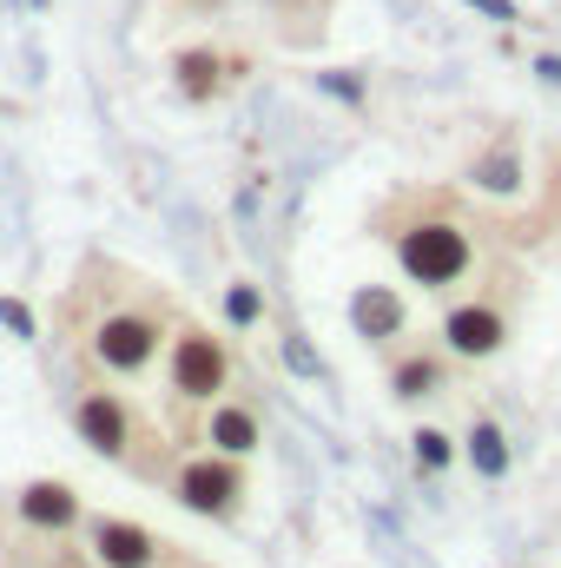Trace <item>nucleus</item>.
Segmentation results:
<instances>
[{"label":"nucleus","mask_w":561,"mask_h":568,"mask_svg":"<svg viewBox=\"0 0 561 568\" xmlns=\"http://www.w3.org/2000/svg\"><path fill=\"white\" fill-rule=\"evenodd\" d=\"M185 304L159 278L133 272L126 258L86 252L67 291L53 297V337L73 371H100L113 384H145L178 331Z\"/></svg>","instance_id":"1"},{"label":"nucleus","mask_w":561,"mask_h":568,"mask_svg":"<svg viewBox=\"0 0 561 568\" xmlns=\"http://www.w3.org/2000/svg\"><path fill=\"white\" fill-rule=\"evenodd\" d=\"M370 232L390 245V258L404 265V278L442 297V291H456L469 272L489 265L496 219L476 212L456 185H397L370 212Z\"/></svg>","instance_id":"2"},{"label":"nucleus","mask_w":561,"mask_h":568,"mask_svg":"<svg viewBox=\"0 0 561 568\" xmlns=\"http://www.w3.org/2000/svg\"><path fill=\"white\" fill-rule=\"evenodd\" d=\"M67 424L93 456H106L113 469H126L133 483H152V489H165V476H172V463L185 449L165 429V417H152L133 397V384H113L100 371H73L67 377Z\"/></svg>","instance_id":"3"},{"label":"nucleus","mask_w":561,"mask_h":568,"mask_svg":"<svg viewBox=\"0 0 561 568\" xmlns=\"http://www.w3.org/2000/svg\"><path fill=\"white\" fill-rule=\"evenodd\" d=\"M152 377H159V410H165V429H172L178 443H192L198 424H205V410L238 384V351H232V337H225L218 324H205V317H192V311H185Z\"/></svg>","instance_id":"4"},{"label":"nucleus","mask_w":561,"mask_h":568,"mask_svg":"<svg viewBox=\"0 0 561 568\" xmlns=\"http://www.w3.org/2000/svg\"><path fill=\"white\" fill-rule=\"evenodd\" d=\"M516 311H522V272L509 258H489L482 272L442 291V311H436V337L456 364H489L509 351L516 337Z\"/></svg>","instance_id":"5"},{"label":"nucleus","mask_w":561,"mask_h":568,"mask_svg":"<svg viewBox=\"0 0 561 568\" xmlns=\"http://www.w3.org/2000/svg\"><path fill=\"white\" fill-rule=\"evenodd\" d=\"M165 496H172L178 509L205 516V523H238L245 503H252V463L192 443V449H178V463H172V476H165Z\"/></svg>","instance_id":"6"},{"label":"nucleus","mask_w":561,"mask_h":568,"mask_svg":"<svg viewBox=\"0 0 561 568\" xmlns=\"http://www.w3.org/2000/svg\"><path fill=\"white\" fill-rule=\"evenodd\" d=\"M80 542H86L93 568H165L178 549H185V542L145 529V523H133V516H100V509H86Z\"/></svg>","instance_id":"7"},{"label":"nucleus","mask_w":561,"mask_h":568,"mask_svg":"<svg viewBox=\"0 0 561 568\" xmlns=\"http://www.w3.org/2000/svg\"><path fill=\"white\" fill-rule=\"evenodd\" d=\"M449 371H456V357L442 351L436 331H404V337L384 344V377H390V397H397V404L442 397V390H449Z\"/></svg>","instance_id":"8"},{"label":"nucleus","mask_w":561,"mask_h":568,"mask_svg":"<svg viewBox=\"0 0 561 568\" xmlns=\"http://www.w3.org/2000/svg\"><path fill=\"white\" fill-rule=\"evenodd\" d=\"M192 443H205V449H225V456H245V463H252V456L265 449V397L238 377V384L205 410V424H198ZM192 443H185V449H192Z\"/></svg>","instance_id":"9"},{"label":"nucleus","mask_w":561,"mask_h":568,"mask_svg":"<svg viewBox=\"0 0 561 568\" xmlns=\"http://www.w3.org/2000/svg\"><path fill=\"white\" fill-rule=\"evenodd\" d=\"M252 73V60L245 53H225V47H178L172 53V87L185 93V100H225L238 80Z\"/></svg>","instance_id":"10"},{"label":"nucleus","mask_w":561,"mask_h":568,"mask_svg":"<svg viewBox=\"0 0 561 568\" xmlns=\"http://www.w3.org/2000/svg\"><path fill=\"white\" fill-rule=\"evenodd\" d=\"M462 185L482 192V199H522L529 192V165H522V140L502 126L496 140H482L462 165Z\"/></svg>","instance_id":"11"},{"label":"nucleus","mask_w":561,"mask_h":568,"mask_svg":"<svg viewBox=\"0 0 561 568\" xmlns=\"http://www.w3.org/2000/svg\"><path fill=\"white\" fill-rule=\"evenodd\" d=\"M7 516L27 523V529H80V523H86V503H80L73 483L33 476V483H20V489L7 496Z\"/></svg>","instance_id":"12"},{"label":"nucleus","mask_w":561,"mask_h":568,"mask_svg":"<svg viewBox=\"0 0 561 568\" xmlns=\"http://www.w3.org/2000/svg\"><path fill=\"white\" fill-rule=\"evenodd\" d=\"M350 317H357V331H364L377 351H384L390 337H404V331H410V304H404L390 284H364V291L350 297Z\"/></svg>","instance_id":"13"},{"label":"nucleus","mask_w":561,"mask_h":568,"mask_svg":"<svg viewBox=\"0 0 561 568\" xmlns=\"http://www.w3.org/2000/svg\"><path fill=\"white\" fill-rule=\"evenodd\" d=\"M265 7L278 20V40H290V47H310L324 33V13H330V0H265Z\"/></svg>","instance_id":"14"},{"label":"nucleus","mask_w":561,"mask_h":568,"mask_svg":"<svg viewBox=\"0 0 561 568\" xmlns=\"http://www.w3.org/2000/svg\"><path fill=\"white\" fill-rule=\"evenodd\" d=\"M469 463H476L482 476H502V469H509V436L489 424V417L469 424Z\"/></svg>","instance_id":"15"},{"label":"nucleus","mask_w":561,"mask_h":568,"mask_svg":"<svg viewBox=\"0 0 561 568\" xmlns=\"http://www.w3.org/2000/svg\"><path fill=\"white\" fill-rule=\"evenodd\" d=\"M417 463L422 469H442L449 463V436L442 429H417Z\"/></svg>","instance_id":"16"},{"label":"nucleus","mask_w":561,"mask_h":568,"mask_svg":"<svg viewBox=\"0 0 561 568\" xmlns=\"http://www.w3.org/2000/svg\"><path fill=\"white\" fill-rule=\"evenodd\" d=\"M165 568H212V562H198L192 549H178V556H172V562H165Z\"/></svg>","instance_id":"17"}]
</instances>
